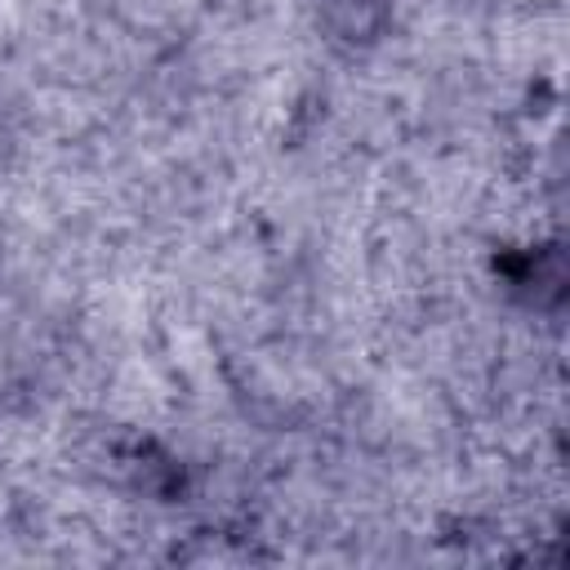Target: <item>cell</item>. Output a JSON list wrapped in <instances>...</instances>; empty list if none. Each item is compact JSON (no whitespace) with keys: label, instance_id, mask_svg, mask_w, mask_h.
Here are the masks:
<instances>
[{"label":"cell","instance_id":"obj_1","mask_svg":"<svg viewBox=\"0 0 570 570\" xmlns=\"http://www.w3.org/2000/svg\"><path fill=\"white\" fill-rule=\"evenodd\" d=\"M316 13L334 40L365 45L387 27L392 0H316Z\"/></svg>","mask_w":570,"mask_h":570}]
</instances>
